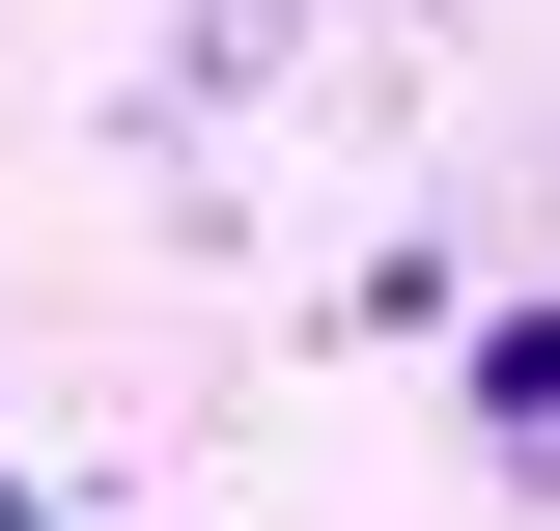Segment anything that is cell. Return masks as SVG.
<instances>
[{
	"label": "cell",
	"mask_w": 560,
	"mask_h": 531,
	"mask_svg": "<svg viewBox=\"0 0 560 531\" xmlns=\"http://www.w3.org/2000/svg\"><path fill=\"white\" fill-rule=\"evenodd\" d=\"M0 531H28V448H0Z\"/></svg>",
	"instance_id": "cell-1"
}]
</instances>
